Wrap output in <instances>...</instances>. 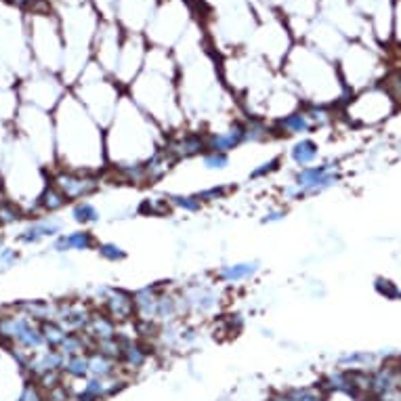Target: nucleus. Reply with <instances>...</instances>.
Here are the masks:
<instances>
[{"instance_id":"obj_1","label":"nucleus","mask_w":401,"mask_h":401,"mask_svg":"<svg viewBox=\"0 0 401 401\" xmlns=\"http://www.w3.org/2000/svg\"><path fill=\"white\" fill-rule=\"evenodd\" d=\"M126 95L166 135L187 128L179 97V63L171 49L149 45L143 72L126 89Z\"/></svg>"},{"instance_id":"obj_2","label":"nucleus","mask_w":401,"mask_h":401,"mask_svg":"<svg viewBox=\"0 0 401 401\" xmlns=\"http://www.w3.org/2000/svg\"><path fill=\"white\" fill-rule=\"evenodd\" d=\"M55 162L74 171H108L106 128L74 95H65L55 110Z\"/></svg>"},{"instance_id":"obj_3","label":"nucleus","mask_w":401,"mask_h":401,"mask_svg":"<svg viewBox=\"0 0 401 401\" xmlns=\"http://www.w3.org/2000/svg\"><path fill=\"white\" fill-rule=\"evenodd\" d=\"M166 137L169 135L124 93L114 120L106 128L108 171H124L145 164L158 149L164 147Z\"/></svg>"},{"instance_id":"obj_4","label":"nucleus","mask_w":401,"mask_h":401,"mask_svg":"<svg viewBox=\"0 0 401 401\" xmlns=\"http://www.w3.org/2000/svg\"><path fill=\"white\" fill-rule=\"evenodd\" d=\"M280 69L303 103H326L341 110L353 95L344 86L339 65L309 43L294 45Z\"/></svg>"},{"instance_id":"obj_5","label":"nucleus","mask_w":401,"mask_h":401,"mask_svg":"<svg viewBox=\"0 0 401 401\" xmlns=\"http://www.w3.org/2000/svg\"><path fill=\"white\" fill-rule=\"evenodd\" d=\"M124 93L126 91L95 61H91L80 74V78L74 82V97L103 128H108L114 120Z\"/></svg>"},{"instance_id":"obj_6","label":"nucleus","mask_w":401,"mask_h":401,"mask_svg":"<svg viewBox=\"0 0 401 401\" xmlns=\"http://www.w3.org/2000/svg\"><path fill=\"white\" fill-rule=\"evenodd\" d=\"M397 110V99L383 84H374L359 93H353L351 99L341 108V118L355 128H374L393 118Z\"/></svg>"},{"instance_id":"obj_7","label":"nucleus","mask_w":401,"mask_h":401,"mask_svg":"<svg viewBox=\"0 0 401 401\" xmlns=\"http://www.w3.org/2000/svg\"><path fill=\"white\" fill-rule=\"evenodd\" d=\"M343 181V172L337 160H322L313 166L292 172V181L280 189L284 204L305 202L334 189Z\"/></svg>"},{"instance_id":"obj_8","label":"nucleus","mask_w":401,"mask_h":401,"mask_svg":"<svg viewBox=\"0 0 401 401\" xmlns=\"http://www.w3.org/2000/svg\"><path fill=\"white\" fill-rule=\"evenodd\" d=\"M191 28V13L185 0H162L154 13L152 23L145 30V38L152 47L171 49Z\"/></svg>"},{"instance_id":"obj_9","label":"nucleus","mask_w":401,"mask_h":401,"mask_svg":"<svg viewBox=\"0 0 401 401\" xmlns=\"http://www.w3.org/2000/svg\"><path fill=\"white\" fill-rule=\"evenodd\" d=\"M339 72L344 86L351 93H359L368 86L380 84V63L366 47H346L339 61Z\"/></svg>"},{"instance_id":"obj_10","label":"nucleus","mask_w":401,"mask_h":401,"mask_svg":"<svg viewBox=\"0 0 401 401\" xmlns=\"http://www.w3.org/2000/svg\"><path fill=\"white\" fill-rule=\"evenodd\" d=\"M147 51H149V43H147L145 34H135V32H126V34H124V43H122V49H120V57H118L114 74H112V78H114L115 82H118L124 91H126V89L137 80V76L143 72Z\"/></svg>"},{"instance_id":"obj_11","label":"nucleus","mask_w":401,"mask_h":401,"mask_svg":"<svg viewBox=\"0 0 401 401\" xmlns=\"http://www.w3.org/2000/svg\"><path fill=\"white\" fill-rule=\"evenodd\" d=\"M103 172L74 171V169H61L51 176V185H55L59 191L67 198L69 204H76L80 200H89L101 189Z\"/></svg>"},{"instance_id":"obj_12","label":"nucleus","mask_w":401,"mask_h":401,"mask_svg":"<svg viewBox=\"0 0 401 401\" xmlns=\"http://www.w3.org/2000/svg\"><path fill=\"white\" fill-rule=\"evenodd\" d=\"M124 28L118 21H110L103 19L97 36H95V45H93V55H95V63L101 65L110 76L114 74L115 63L120 57V49L124 43Z\"/></svg>"},{"instance_id":"obj_13","label":"nucleus","mask_w":401,"mask_h":401,"mask_svg":"<svg viewBox=\"0 0 401 401\" xmlns=\"http://www.w3.org/2000/svg\"><path fill=\"white\" fill-rule=\"evenodd\" d=\"M206 145L210 152H221V154H230V156L231 152L248 145L246 115H235L227 124L206 130Z\"/></svg>"},{"instance_id":"obj_14","label":"nucleus","mask_w":401,"mask_h":401,"mask_svg":"<svg viewBox=\"0 0 401 401\" xmlns=\"http://www.w3.org/2000/svg\"><path fill=\"white\" fill-rule=\"evenodd\" d=\"M166 149L171 152V156L176 162H185V160H193V158H202L204 152H208L206 145V130L204 128H183L174 135L166 137Z\"/></svg>"},{"instance_id":"obj_15","label":"nucleus","mask_w":401,"mask_h":401,"mask_svg":"<svg viewBox=\"0 0 401 401\" xmlns=\"http://www.w3.org/2000/svg\"><path fill=\"white\" fill-rule=\"evenodd\" d=\"M181 294L187 305L189 315H210L219 309L221 305V294H219V284L217 282H198L191 286L181 288Z\"/></svg>"},{"instance_id":"obj_16","label":"nucleus","mask_w":401,"mask_h":401,"mask_svg":"<svg viewBox=\"0 0 401 401\" xmlns=\"http://www.w3.org/2000/svg\"><path fill=\"white\" fill-rule=\"evenodd\" d=\"M261 269H263V265H261V261H256V259H252V261H235V263H225V265H221V267L213 273V278H215V282H217L219 286L235 288L246 284V282H250V280H254V278L261 273Z\"/></svg>"},{"instance_id":"obj_17","label":"nucleus","mask_w":401,"mask_h":401,"mask_svg":"<svg viewBox=\"0 0 401 401\" xmlns=\"http://www.w3.org/2000/svg\"><path fill=\"white\" fill-rule=\"evenodd\" d=\"M128 380L120 374L112 378H95L89 376L82 385V389L76 393V401H106L112 395H118L122 389H126Z\"/></svg>"},{"instance_id":"obj_18","label":"nucleus","mask_w":401,"mask_h":401,"mask_svg":"<svg viewBox=\"0 0 401 401\" xmlns=\"http://www.w3.org/2000/svg\"><path fill=\"white\" fill-rule=\"evenodd\" d=\"M101 311L106 315H110L115 324H128L135 322V300H132V292L124 290V288H110L108 296L101 303Z\"/></svg>"},{"instance_id":"obj_19","label":"nucleus","mask_w":401,"mask_h":401,"mask_svg":"<svg viewBox=\"0 0 401 401\" xmlns=\"http://www.w3.org/2000/svg\"><path fill=\"white\" fill-rule=\"evenodd\" d=\"M271 126H273L276 139H292L294 141V139H300V137H311L315 132V128H313L309 115L305 114L303 106L284 115V118L271 122Z\"/></svg>"},{"instance_id":"obj_20","label":"nucleus","mask_w":401,"mask_h":401,"mask_svg":"<svg viewBox=\"0 0 401 401\" xmlns=\"http://www.w3.org/2000/svg\"><path fill=\"white\" fill-rule=\"evenodd\" d=\"M288 162L294 166V171L313 166L317 162H322V145L317 139L313 137H300L294 139L286 149Z\"/></svg>"},{"instance_id":"obj_21","label":"nucleus","mask_w":401,"mask_h":401,"mask_svg":"<svg viewBox=\"0 0 401 401\" xmlns=\"http://www.w3.org/2000/svg\"><path fill=\"white\" fill-rule=\"evenodd\" d=\"M97 237L95 233L84 227L67 233H59L57 237L53 239V250L57 254H67V252H89L97 248Z\"/></svg>"},{"instance_id":"obj_22","label":"nucleus","mask_w":401,"mask_h":401,"mask_svg":"<svg viewBox=\"0 0 401 401\" xmlns=\"http://www.w3.org/2000/svg\"><path fill=\"white\" fill-rule=\"evenodd\" d=\"M61 227H63V223L59 221L57 217L47 215V217H40V219L32 221L26 230L17 235V239H19L21 244H28V246L40 244L43 239H49V237L55 239L59 233H61Z\"/></svg>"},{"instance_id":"obj_23","label":"nucleus","mask_w":401,"mask_h":401,"mask_svg":"<svg viewBox=\"0 0 401 401\" xmlns=\"http://www.w3.org/2000/svg\"><path fill=\"white\" fill-rule=\"evenodd\" d=\"M179 162L171 156V152L166 149V143L162 149H158L145 164H143V174H145V185H156L160 181H164L171 171Z\"/></svg>"},{"instance_id":"obj_24","label":"nucleus","mask_w":401,"mask_h":401,"mask_svg":"<svg viewBox=\"0 0 401 401\" xmlns=\"http://www.w3.org/2000/svg\"><path fill=\"white\" fill-rule=\"evenodd\" d=\"M120 324H115L110 315H106L103 311H93L91 324L86 328V337L91 339V343H101V341H112L118 337Z\"/></svg>"},{"instance_id":"obj_25","label":"nucleus","mask_w":401,"mask_h":401,"mask_svg":"<svg viewBox=\"0 0 401 401\" xmlns=\"http://www.w3.org/2000/svg\"><path fill=\"white\" fill-rule=\"evenodd\" d=\"M376 366H378V355L370 351H344L337 359V368H343L349 372H357V370L370 372Z\"/></svg>"},{"instance_id":"obj_26","label":"nucleus","mask_w":401,"mask_h":401,"mask_svg":"<svg viewBox=\"0 0 401 401\" xmlns=\"http://www.w3.org/2000/svg\"><path fill=\"white\" fill-rule=\"evenodd\" d=\"M89 370H91V376H95V378H112L122 372L118 359H112L95 349L89 351Z\"/></svg>"},{"instance_id":"obj_27","label":"nucleus","mask_w":401,"mask_h":401,"mask_svg":"<svg viewBox=\"0 0 401 401\" xmlns=\"http://www.w3.org/2000/svg\"><path fill=\"white\" fill-rule=\"evenodd\" d=\"M103 219V213L99 210L97 204H93L91 200H80L76 204H72V221L80 227H91V225H97L101 223Z\"/></svg>"},{"instance_id":"obj_28","label":"nucleus","mask_w":401,"mask_h":401,"mask_svg":"<svg viewBox=\"0 0 401 401\" xmlns=\"http://www.w3.org/2000/svg\"><path fill=\"white\" fill-rule=\"evenodd\" d=\"M69 202H67V198L59 191L55 185H47V189L40 193V198H38V208L43 210V213H47V215H55L59 213L61 208H65Z\"/></svg>"},{"instance_id":"obj_29","label":"nucleus","mask_w":401,"mask_h":401,"mask_svg":"<svg viewBox=\"0 0 401 401\" xmlns=\"http://www.w3.org/2000/svg\"><path fill=\"white\" fill-rule=\"evenodd\" d=\"M63 374H67L72 380H86L91 376V370H89V353H80V355H72V357H65V363H63Z\"/></svg>"},{"instance_id":"obj_30","label":"nucleus","mask_w":401,"mask_h":401,"mask_svg":"<svg viewBox=\"0 0 401 401\" xmlns=\"http://www.w3.org/2000/svg\"><path fill=\"white\" fill-rule=\"evenodd\" d=\"M166 196H169L172 210H181V213H187V215H198L204 208V204L200 202L198 193H166Z\"/></svg>"},{"instance_id":"obj_31","label":"nucleus","mask_w":401,"mask_h":401,"mask_svg":"<svg viewBox=\"0 0 401 401\" xmlns=\"http://www.w3.org/2000/svg\"><path fill=\"white\" fill-rule=\"evenodd\" d=\"M40 332H43V339H45V346H47V349H55V351H57L61 343L72 334L65 326H61L55 320H53V322H43Z\"/></svg>"},{"instance_id":"obj_32","label":"nucleus","mask_w":401,"mask_h":401,"mask_svg":"<svg viewBox=\"0 0 401 401\" xmlns=\"http://www.w3.org/2000/svg\"><path fill=\"white\" fill-rule=\"evenodd\" d=\"M196 193H198L200 202H202L204 206H208V204H217V202L227 200L231 193H233V185L215 183V185H208V187H204V189H200V191H196Z\"/></svg>"},{"instance_id":"obj_33","label":"nucleus","mask_w":401,"mask_h":401,"mask_svg":"<svg viewBox=\"0 0 401 401\" xmlns=\"http://www.w3.org/2000/svg\"><path fill=\"white\" fill-rule=\"evenodd\" d=\"M139 213L145 215V217H166L172 215L171 202H169V196H160V198H147L139 204Z\"/></svg>"},{"instance_id":"obj_34","label":"nucleus","mask_w":401,"mask_h":401,"mask_svg":"<svg viewBox=\"0 0 401 401\" xmlns=\"http://www.w3.org/2000/svg\"><path fill=\"white\" fill-rule=\"evenodd\" d=\"M282 166H284V158H282V156L267 158V160L259 162L256 166H252V171L248 172V181H265V179H269L271 174L282 171Z\"/></svg>"},{"instance_id":"obj_35","label":"nucleus","mask_w":401,"mask_h":401,"mask_svg":"<svg viewBox=\"0 0 401 401\" xmlns=\"http://www.w3.org/2000/svg\"><path fill=\"white\" fill-rule=\"evenodd\" d=\"M97 254L106 261V263H112V265H118V263H124L128 259V252L124 246L115 244V242H99L97 244Z\"/></svg>"},{"instance_id":"obj_36","label":"nucleus","mask_w":401,"mask_h":401,"mask_svg":"<svg viewBox=\"0 0 401 401\" xmlns=\"http://www.w3.org/2000/svg\"><path fill=\"white\" fill-rule=\"evenodd\" d=\"M200 164L206 172H225L231 166L230 154H221V152H204V156L200 158Z\"/></svg>"},{"instance_id":"obj_37","label":"nucleus","mask_w":401,"mask_h":401,"mask_svg":"<svg viewBox=\"0 0 401 401\" xmlns=\"http://www.w3.org/2000/svg\"><path fill=\"white\" fill-rule=\"evenodd\" d=\"M23 217V210L19 204L11 202V200H2L0 202V225H13Z\"/></svg>"},{"instance_id":"obj_38","label":"nucleus","mask_w":401,"mask_h":401,"mask_svg":"<svg viewBox=\"0 0 401 401\" xmlns=\"http://www.w3.org/2000/svg\"><path fill=\"white\" fill-rule=\"evenodd\" d=\"M374 290L387 300H400L401 298V288L389 278H376L374 280Z\"/></svg>"},{"instance_id":"obj_39","label":"nucleus","mask_w":401,"mask_h":401,"mask_svg":"<svg viewBox=\"0 0 401 401\" xmlns=\"http://www.w3.org/2000/svg\"><path fill=\"white\" fill-rule=\"evenodd\" d=\"M288 217V208L286 206H271L263 213L261 217V223L263 225H278L282 221H286Z\"/></svg>"},{"instance_id":"obj_40","label":"nucleus","mask_w":401,"mask_h":401,"mask_svg":"<svg viewBox=\"0 0 401 401\" xmlns=\"http://www.w3.org/2000/svg\"><path fill=\"white\" fill-rule=\"evenodd\" d=\"M15 401H43V395H40L38 385H34V383H26V385L21 387V391H19V395H17V400Z\"/></svg>"},{"instance_id":"obj_41","label":"nucleus","mask_w":401,"mask_h":401,"mask_svg":"<svg viewBox=\"0 0 401 401\" xmlns=\"http://www.w3.org/2000/svg\"><path fill=\"white\" fill-rule=\"evenodd\" d=\"M17 256H19V254H17L15 248H4V250L0 252V271L13 267V265L17 263Z\"/></svg>"},{"instance_id":"obj_42","label":"nucleus","mask_w":401,"mask_h":401,"mask_svg":"<svg viewBox=\"0 0 401 401\" xmlns=\"http://www.w3.org/2000/svg\"><path fill=\"white\" fill-rule=\"evenodd\" d=\"M393 15H395V17H393V32H395V38H397V43H401V0H397Z\"/></svg>"},{"instance_id":"obj_43","label":"nucleus","mask_w":401,"mask_h":401,"mask_svg":"<svg viewBox=\"0 0 401 401\" xmlns=\"http://www.w3.org/2000/svg\"><path fill=\"white\" fill-rule=\"evenodd\" d=\"M15 4H34V2H40V0H11Z\"/></svg>"},{"instance_id":"obj_44","label":"nucleus","mask_w":401,"mask_h":401,"mask_svg":"<svg viewBox=\"0 0 401 401\" xmlns=\"http://www.w3.org/2000/svg\"><path fill=\"white\" fill-rule=\"evenodd\" d=\"M2 250H4V235L0 233V252H2Z\"/></svg>"}]
</instances>
